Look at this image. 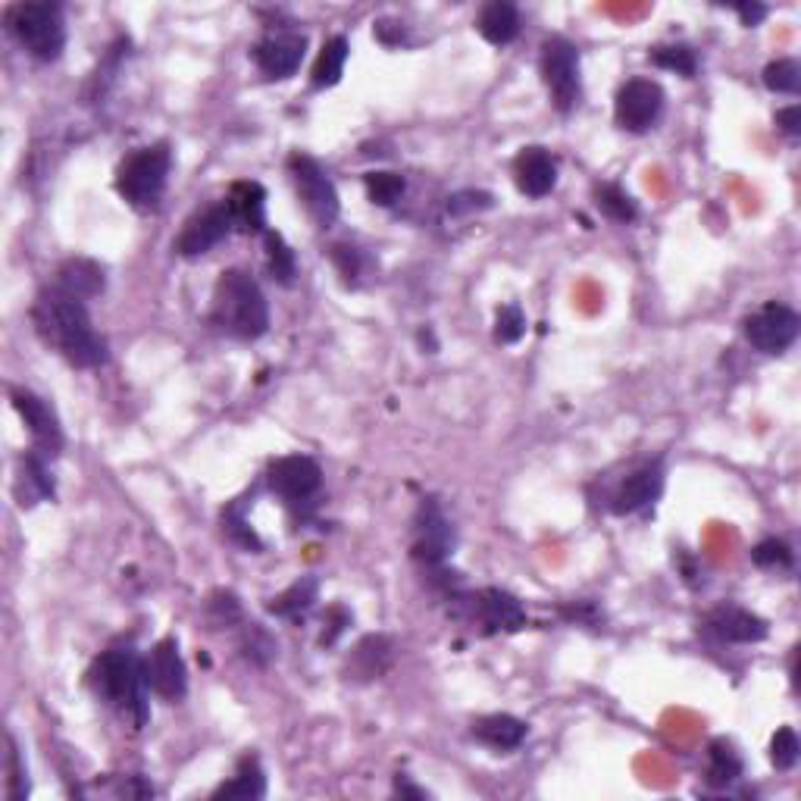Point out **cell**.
<instances>
[{
    "mask_svg": "<svg viewBox=\"0 0 801 801\" xmlns=\"http://www.w3.org/2000/svg\"><path fill=\"white\" fill-rule=\"evenodd\" d=\"M32 323L44 345H50L57 354H64L79 370L104 366L110 358L106 341L94 332L82 297L69 295L60 285H50L38 295L32 307Z\"/></svg>",
    "mask_w": 801,
    "mask_h": 801,
    "instance_id": "1",
    "label": "cell"
},
{
    "mask_svg": "<svg viewBox=\"0 0 801 801\" xmlns=\"http://www.w3.org/2000/svg\"><path fill=\"white\" fill-rule=\"evenodd\" d=\"M211 323L235 341H257L270 329V304L257 279L245 270H226L213 289Z\"/></svg>",
    "mask_w": 801,
    "mask_h": 801,
    "instance_id": "2",
    "label": "cell"
},
{
    "mask_svg": "<svg viewBox=\"0 0 801 801\" xmlns=\"http://www.w3.org/2000/svg\"><path fill=\"white\" fill-rule=\"evenodd\" d=\"M91 686L110 708L142 730L148 723V701H145V664L132 648H110L91 667Z\"/></svg>",
    "mask_w": 801,
    "mask_h": 801,
    "instance_id": "3",
    "label": "cell"
},
{
    "mask_svg": "<svg viewBox=\"0 0 801 801\" xmlns=\"http://www.w3.org/2000/svg\"><path fill=\"white\" fill-rule=\"evenodd\" d=\"M7 29L22 50L42 64H54L64 54L66 22L57 3H16L7 13Z\"/></svg>",
    "mask_w": 801,
    "mask_h": 801,
    "instance_id": "4",
    "label": "cell"
},
{
    "mask_svg": "<svg viewBox=\"0 0 801 801\" xmlns=\"http://www.w3.org/2000/svg\"><path fill=\"white\" fill-rule=\"evenodd\" d=\"M169 169H172V154L167 145H150V148L135 150L123 160L116 172V191L135 211H154L167 191Z\"/></svg>",
    "mask_w": 801,
    "mask_h": 801,
    "instance_id": "5",
    "label": "cell"
},
{
    "mask_svg": "<svg viewBox=\"0 0 801 801\" xmlns=\"http://www.w3.org/2000/svg\"><path fill=\"white\" fill-rule=\"evenodd\" d=\"M542 82L549 88L551 101L561 113H569L583 98V76H579V50L576 44L554 35L542 44Z\"/></svg>",
    "mask_w": 801,
    "mask_h": 801,
    "instance_id": "6",
    "label": "cell"
},
{
    "mask_svg": "<svg viewBox=\"0 0 801 801\" xmlns=\"http://www.w3.org/2000/svg\"><path fill=\"white\" fill-rule=\"evenodd\" d=\"M289 176H292L297 198L304 204V213L314 219V226L329 229L338 219L341 207H338V191L332 185V179L326 176V169L307 154H292L289 157Z\"/></svg>",
    "mask_w": 801,
    "mask_h": 801,
    "instance_id": "7",
    "label": "cell"
},
{
    "mask_svg": "<svg viewBox=\"0 0 801 801\" xmlns=\"http://www.w3.org/2000/svg\"><path fill=\"white\" fill-rule=\"evenodd\" d=\"M458 605L466 608V620L483 627L485 635L495 633H517L527 627V611L523 605L505 589H483L466 598H454Z\"/></svg>",
    "mask_w": 801,
    "mask_h": 801,
    "instance_id": "8",
    "label": "cell"
},
{
    "mask_svg": "<svg viewBox=\"0 0 801 801\" xmlns=\"http://www.w3.org/2000/svg\"><path fill=\"white\" fill-rule=\"evenodd\" d=\"M801 319L792 307L786 304H764L752 317L745 319V338L752 341V348L760 354H782L796 345L799 338Z\"/></svg>",
    "mask_w": 801,
    "mask_h": 801,
    "instance_id": "9",
    "label": "cell"
},
{
    "mask_svg": "<svg viewBox=\"0 0 801 801\" xmlns=\"http://www.w3.org/2000/svg\"><path fill=\"white\" fill-rule=\"evenodd\" d=\"M661 110H664V88L652 79H630L617 91L613 120L623 132L642 135L661 120Z\"/></svg>",
    "mask_w": 801,
    "mask_h": 801,
    "instance_id": "10",
    "label": "cell"
},
{
    "mask_svg": "<svg viewBox=\"0 0 801 801\" xmlns=\"http://www.w3.org/2000/svg\"><path fill=\"white\" fill-rule=\"evenodd\" d=\"M267 483L285 505H307L319 492L323 483V470L314 458L304 454H289L279 458L267 470Z\"/></svg>",
    "mask_w": 801,
    "mask_h": 801,
    "instance_id": "11",
    "label": "cell"
},
{
    "mask_svg": "<svg viewBox=\"0 0 801 801\" xmlns=\"http://www.w3.org/2000/svg\"><path fill=\"white\" fill-rule=\"evenodd\" d=\"M233 233L235 219L233 213H229V204L219 201V204H211V207H204V211H198L191 216L189 223H185V229L176 238V253H182V257H201V253L216 248L219 241H226Z\"/></svg>",
    "mask_w": 801,
    "mask_h": 801,
    "instance_id": "12",
    "label": "cell"
},
{
    "mask_svg": "<svg viewBox=\"0 0 801 801\" xmlns=\"http://www.w3.org/2000/svg\"><path fill=\"white\" fill-rule=\"evenodd\" d=\"M142 664H145V686H148L154 696L167 698V701H176V698L185 696L189 674H185V664H182V654H179L176 639L157 642Z\"/></svg>",
    "mask_w": 801,
    "mask_h": 801,
    "instance_id": "13",
    "label": "cell"
},
{
    "mask_svg": "<svg viewBox=\"0 0 801 801\" xmlns=\"http://www.w3.org/2000/svg\"><path fill=\"white\" fill-rule=\"evenodd\" d=\"M304 50H307L304 35H297V32H273V35H267V38L253 44V64L267 79L282 82V79L295 76L297 66L304 60Z\"/></svg>",
    "mask_w": 801,
    "mask_h": 801,
    "instance_id": "14",
    "label": "cell"
},
{
    "mask_svg": "<svg viewBox=\"0 0 801 801\" xmlns=\"http://www.w3.org/2000/svg\"><path fill=\"white\" fill-rule=\"evenodd\" d=\"M13 407L20 410L22 422L29 426V436H32L35 451L44 454V458L60 454V448H64V432H60V420H57V414L47 407V400L38 398L35 392L13 388Z\"/></svg>",
    "mask_w": 801,
    "mask_h": 801,
    "instance_id": "15",
    "label": "cell"
},
{
    "mask_svg": "<svg viewBox=\"0 0 801 801\" xmlns=\"http://www.w3.org/2000/svg\"><path fill=\"white\" fill-rule=\"evenodd\" d=\"M454 549V529L442 514V507L432 498L422 501L417 510V542H414V557L426 567H439Z\"/></svg>",
    "mask_w": 801,
    "mask_h": 801,
    "instance_id": "16",
    "label": "cell"
},
{
    "mask_svg": "<svg viewBox=\"0 0 801 801\" xmlns=\"http://www.w3.org/2000/svg\"><path fill=\"white\" fill-rule=\"evenodd\" d=\"M661 492H664V464L648 461L645 466L633 470L613 492V514H635L642 507L654 505L661 498Z\"/></svg>",
    "mask_w": 801,
    "mask_h": 801,
    "instance_id": "17",
    "label": "cell"
},
{
    "mask_svg": "<svg viewBox=\"0 0 801 801\" xmlns=\"http://www.w3.org/2000/svg\"><path fill=\"white\" fill-rule=\"evenodd\" d=\"M514 182L527 198H545L557 185V163L545 148H523L514 160Z\"/></svg>",
    "mask_w": 801,
    "mask_h": 801,
    "instance_id": "18",
    "label": "cell"
},
{
    "mask_svg": "<svg viewBox=\"0 0 801 801\" xmlns=\"http://www.w3.org/2000/svg\"><path fill=\"white\" fill-rule=\"evenodd\" d=\"M708 630L718 635L720 642H733V645H755L760 639H767V623L758 613L736 608V605H723L718 611L708 613Z\"/></svg>",
    "mask_w": 801,
    "mask_h": 801,
    "instance_id": "19",
    "label": "cell"
},
{
    "mask_svg": "<svg viewBox=\"0 0 801 801\" xmlns=\"http://www.w3.org/2000/svg\"><path fill=\"white\" fill-rule=\"evenodd\" d=\"M226 204H229V213H233L238 233H267V191H263L260 182H235Z\"/></svg>",
    "mask_w": 801,
    "mask_h": 801,
    "instance_id": "20",
    "label": "cell"
},
{
    "mask_svg": "<svg viewBox=\"0 0 801 801\" xmlns=\"http://www.w3.org/2000/svg\"><path fill=\"white\" fill-rule=\"evenodd\" d=\"M476 29H480V35H483L488 44L507 47V44L520 35V13H517V7L507 3V0H492V3H485L483 7V13H480V20H476Z\"/></svg>",
    "mask_w": 801,
    "mask_h": 801,
    "instance_id": "21",
    "label": "cell"
},
{
    "mask_svg": "<svg viewBox=\"0 0 801 801\" xmlns=\"http://www.w3.org/2000/svg\"><path fill=\"white\" fill-rule=\"evenodd\" d=\"M473 736L480 738L488 748H498V752H510L517 748L523 738H527V723L510 714H492L473 723Z\"/></svg>",
    "mask_w": 801,
    "mask_h": 801,
    "instance_id": "22",
    "label": "cell"
},
{
    "mask_svg": "<svg viewBox=\"0 0 801 801\" xmlns=\"http://www.w3.org/2000/svg\"><path fill=\"white\" fill-rule=\"evenodd\" d=\"M16 495H20V505H38L44 498L54 495V476L47 470V458L32 451L20 466V480H16Z\"/></svg>",
    "mask_w": 801,
    "mask_h": 801,
    "instance_id": "23",
    "label": "cell"
},
{
    "mask_svg": "<svg viewBox=\"0 0 801 801\" xmlns=\"http://www.w3.org/2000/svg\"><path fill=\"white\" fill-rule=\"evenodd\" d=\"M57 285L64 292H69V295L88 301V297L104 292V270L98 263H91V260H69V263H64V270L57 273Z\"/></svg>",
    "mask_w": 801,
    "mask_h": 801,
    "instance_id": "24",
    "label": "cell"
},
{
    "mask_svg": "<svg viewBox=\"0 0 801 801\" xmlns=\"http://www.w3.org/2000/svg\"><path fill=\"white\" fill-rule=\"evenodd\" d=\"M267 796V777L260 770V760L245 758L238 764L235 777L229 782H223L213 799H241V801H257Z\"/></svg>",
    "mask_w": 801,
    "mask_h": 801,
    "instance_id": "25",
    "label": "cell"
},
{
    "mask_svg": "<svg viewBox=\"0 0 801 801\" xmlns=\"http://www.w3.org/2000/svg\"><path fill=\"white\" fill-rule=\"evenodd\" d=\"M348 38H329V42L323 44V50H319L317 64H314V72H311V82L314 88H332V84L341 82V76H345V64H348Z\"/></svg>",
    "mask_w": 801,
    "mask_h": 801,
    "instance_id": "26",
    "label": "cell"
},
{
    "mask_svg": "<svg viewBox=\"0 0 801 801\" xmlns=\"http://www.w3.org/2000/svg\"><path fill=\"white\" fill-rule=\"evenodd\" d=\"M738 777H742V760H738V755L733 752L730 742L718 738V742L711 745V752H708V782L718 786V789H726V786H733Z\"/></svg>",
    "mask_w": 801,
    "mask_h": 801,
    "instance_id": "27",
    "label": "cell"
},
{
    "mask_svg": "<svg viewBox=\"0 0 801 801\" xmlns=\"http://www.w3.org/2000/svg\"><path fill=\"white\" fill-rule=\"evenodd\" d=\"M314 601H317V579L304 576V579H297L295 586H289L279 598L270 601V613H275V617H301V613L314 608Z\"/></svg>",
    "mask_w": 801,
    "mask_h": 801,
    "instance_id": "28",
    "label": "cell"
},
{
    "mask_svg": "<svg viewBox=\"0 0 801 801\" xmlns=\"http://www.w3.org/2000/svg\"><path fill=\"white\" fill-rule=\"evenodd\" d=\"M263 245H267V260H270V273H273L275 282H282V285H292L295 282V253L292 248L285 245V238L273 229H267L263 233Z\"/></svg>",
    "mask_w": 801,
    "mask_h": 801,
    "instance_id": "29",
    "label": "cell"
},
{
    "mask_svg": "<svg viewBox=\"0 0 801 801\" xmlns=\"http://www.w3.org/2000/svg\"><path fill=\"white\" fill-rule=\"evenodd\" d=\"M595 204L613 223H633L635 216H639L635 201L620 185H601V189L595 191Z\"/></svg>",
    "mask_w": 801,
    "mask_h": 801,
    "instance_id": "30",
    "label": "cell"
},
{
    "mask_svg": "<svg viewBox=\"0 0 801 801\" xmlns=\"http://www.w3.org/2000/svg\"><path fill=\"white\" fill-rule=\"evenodd\" d=\"M388 661H392V645L380 639V635H370V639H363L358 645V652H354V664L360 667V676L363 679H373V676H380L385 667H388Z\"/></svg>",
    "mask_w": 801,
    "mask_h": 801,
    "instance_id": "31",
    "label": "cell"
},
{
    "mask_svg": "<svg viewBox=\"0 0 801 801\" xmlns=\"http://www.w3.org/2000/svg\"><path fill=\"white\" fill-rule=\"evenodd\" d=\"M363 185H366L370 201L380 204V207L398 204L400 194L407 189V185H404V176H398V172H366V176H363Z\"/></svg>",
    "mask_w": 801,
    "mask_h": 801,
    "instance_id": "32",
    "label": "cell"
},
{
    "mask_svg": "<svg viewBox=\"0 0 801 801\" xmlns=\"http://www.w3.org/2000/svg\"><path fill=\"white\" fill-rule=\"evenodd\" d=\"M764 84L777 94H799L801 88V66L799 60H777L764 69Z\"/></svg>",
    "mask_w": 801,
    "mask_h": 801,
    "instance_id": "33",
    "label": "cell"
},
{
    "mask_svg": "<svg viewBox=\"0 0 801 801\" xmlns=\"http://www.w3.org/2000/svg\"><path fill=\"white\" fill-rule=\"evenodd\" d=\"M652 64L661 69H674L679 76H696V54L686 44H667V47H654Z\"/></svg>",
    "mask_w": 801,
    "mask_h": 801,
    "instance_id": "34",
    "label": "cell"
},
{
    "mask_svg": "<svg viewBox=\"0 0 801 801\" xmlns=\"http://www.w3.org/2000/svg\"><path fill=\"white\" fill-rule=\"evenodd\" d=\"M523 332H527V317H523V311H520L517 304L498 307V314H495V341L514 345V341L523 338Z\"/></svg>",
    "mask_w": 801,
    "mask_h": 801,
    "instance_id": "35",
    "label": "cell"
},
{
    "mask_svg": "<svg viewBox=\"0 0 801 801\" xmlns=\"http://www.w3.org/2000/svg\"><path fill=\"white\" fill-rule=\"evenodd\" d=\"M799 755L801 745L796 730L792 726H782L780 733L774 736V742H770V760H774V767L777 770H792L799 764Z\"/></svg>",
    "mask_w": 801,
    "mask_h": 801,
    "instance_id": "36",
    "label": "cell"
},
{
    "mask_svg": "<svg viewBox=\"0 0 801 801\" xmlns=\"http://www.w3.org/2000/svg\"><path fill=\"white\" fill-rule=\"evenodd\" d=\"M752 561L764 569H786L792 567V551L780 539H764L752 549Z\"/></svg>",
    "mask_w": 801,
    "mask_h": 801,
    "instance_id": "37",
    "label": "cell"
},
{
    "mask_svg": "<svg viewBox=\"0 0 801 801\" xmlns=\"http://www.w3.org/2000/svg\"><path fill=\"white\" fill-rule=\"evenodd\" d=\"M223 523H226V532H229L233 542H238V545H245V549L251 551H260V539H257V532L248 527V520L241 517V507H233V510L223 517Z\"/></svg>",
    "mask_w": 801,
    "mask_h": 801,
    "instance_id": "38",
    "label": "cell"
},
{
    "mask_svg": "<svg viewBox=\"0 0 801 801\" xmlns=\"http://www.w3.org/2000/svg\"><path fill=\"white\" fill-rule=\"evenodd\" d=\"M492 207V194L488 191H461L454 198H448V213L451 216H464L473 211H488Z\"/></svg>",
    "mask_w": 801,
    "mask_h": 801,
    "instance_id": "39",
    "label": "cell"
},
{
    "mask_svg": "<svg viewBox=\"0 0 801 801\" xmlns=\"http://www.w3.org/2000/svg\"><path fill=\"white\" fill-rule=\"evenodd\" d=\"M25 770H22L20 764V752H16V745L10 742V799L20 801L29 796V780L22 777Z\"/></svg>",
    "mask_w": 801,
    "mask_h": 801,
    "instance_id": "40",
    "label": "cell"
},
{
    "mask_svg": "<svg viewBox=\"0 0 801 801\" xmlns=\"http://www.w3.org/2000/svg\"><path fill=\"white\" fill-rule=\"evenodd\" d=\"M332 260H336V267L341 270L345 279H354L360 273V253L351 245H336L332 248Z\"/></svg>",
    "mask_w": 801,
    "mask_h": 801,
    "instance_id": "41",
    "label": "cell"
},
{
    "mask_svg": "<svg viewBox=\"0 0 801 801\" xmlns=\"http://www.w3.org/2000/svg\"><path fill=\"white\" fill-rule=\"evenodd\" d=\"M777 126L786 132V135H801V106L799 104H792V106H786V110H780L777 113Z\"/></svg>",
    "mask_w": 801,
    "mask_h": 801,
    "instance_id": "42",
    "label": "cell"
},
{
    "mask_svg": "<svg viewBox=\"0 0 801 801\" xmlns=\"http://www.w3.org/2000/svg\"><path fill=\"white\" fill-rule=\"evenodd\" d=\"M736 13L745 25H758V22L767 16V7H764V3H738Z\"/></svg>",
    "mask_w": 801,
    "mask_h": 801,
    "instance_id": "43",
    "label": "cell"
},
{
    "mask_svg": "<svg viewBox=\"0 0 801 801\" xmlns=\"http://www.w3.org/2000/svg\"><path fill=\"white\" fill-rule=\"evenodd\" d=\"M398 796H407V799H426V792L417 789V786H407V782H398Z\"/></svg>",
    "mask_w": 801,
    "mask_h": 801,
    "instance_id": "44",
    "label": "cell"
}]
</instances>
